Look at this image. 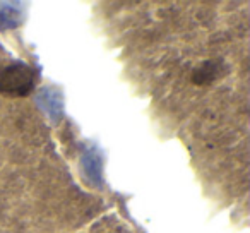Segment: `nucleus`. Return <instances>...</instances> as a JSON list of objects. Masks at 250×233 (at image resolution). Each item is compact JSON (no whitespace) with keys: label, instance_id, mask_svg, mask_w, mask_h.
I'll return each mask as SVG.
<instances>
[{"label":"nucleus","instance_id":"1","mask_svg":"<svg viewBox=\"0 0 250 233\" xmlns=\"http://www.w3.org/2000/svg\"><path fill=\"white\" fill-rule=\"evenodd\" d=\"M36 72L26 64H11L0 72V93L4 96H28L35 87Z\"/></svg>","mask_w":250,"mask_h":233}]
</instances>
